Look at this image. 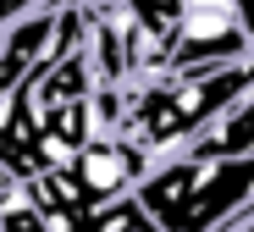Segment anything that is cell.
<instances>
[{
    "instance_id": "cell-1",
    "label": "cell",
    "mask_w": 254,
    "mask_h": 232,
    "mask_svg": "<svg viewBox=\"0 0 254 232\" xmlns=\"http://www.w3.org/2000/svg\"><path fill=\"white\" fill-rule=\"evenodd\" d=\"M249 88H254V56L204 72H166L149 83H127L116 133L133 138L149 160H166L177 155V144H193L199 133H210Z\"/></svg>"
},
{
    "instance_id": "cell-2",
    "label": "cell",
    "mask_w": 254,
    "mask_h": 232,
    "mask_svg": "<svg viewBox=\"0 0 254 232\" xmlns=\"http://www.w3.org/2000/svg\"><path fill=\"white\" fill-rule=\"evenodd\" d=\"M133 199L160 232H232L254 216V155H166L133 182Z\"/></svg>"
},
{
    "instance_id": "cell-3",
    "label": "cell",
    "mask_w": 254,
    "mask_h": 232,
    "mask_svg": "<svg viewBox=\"0 0 254 232\" xmlns=\"http://www.w3.org/2000/svg\"><path fill=\"white\" fill-rule=\"evenodd\" d=\"M243 56L254 50H249L238 0H177V39H172L166 72H204V67H227Z\"/></svg>"
},
{
    "instance_id": "cell-4",
    "label": "cell",
    "mask_w": 254,
    "mask_h": 232,
    "mask_svg": "<svg viewBox=\"0 0 254 232\" xmlns=\"http://www.w3.org/2000/svg\"><path fill=\"white\" fill-rule=\"evenodd\" d=\"M155 160L133 144V138H122V133H94V138H83V150L72 155V182L83 194H89V205H111L122 194H133V182L149 171Z\"/></svg>"
},
{
    "instance_id": "cell-5",
    "label": "cell",
    "mask_w": 254,
    "mask_h": 232,
    "mask_svg": "<svg viewBox=\"0 0 254 232\" xmlns=\"http://www.w3.org/2000/svg\"><path fill=\"white\" fill-rule=\"evenodd\" d=\"M50 0H0V33L6 28H17L22 17H33V11H45Z\"/></svg>"
},
{
    "instance_id": "cell-6",
    "label": "cell",
    "mask_w": 254,
    "mask_h": 232,
    "mask_svg": "<svg viewBox=\"0 0 254 232\" xmlns=\"http://www.w3.org/2000/svg\"><path fill=\"white\" fill-rule=\"evenodd\" d=\"M56 6H72V11H89L94 17V11H116L122 0H56Z\"/></svg>"
},
{
    "instance_id": "cell-7",
    "label": "cell",
    "mask_w": 254,
    "mask_h": 232,
    "mask_svg": "<svg viewBox=\"0 0 254 232\" xmlns=\"http://www.w3.org/2000/svg\"><path fill=\"white\" fill-rule=\"evenodd\" d=\"M243 6V28H249V50H254V0H238Z\"/></svg>"
},
{
    "instance_id": "cell-8",
    "label": "cell",
    "mask_w": 254,
    "mask_h": 232,
    "mask_svg": "<svg viewBox=\"0 0 254 232\" xmlns=\"http://www.w3.org/2000/svg\"><path fill=\"white\" fill-rule=\"evenodd\" d=\"M232 232H254V216H243V221H238V227H232Z\"/></svg>"
},
{
    "instance_id": "cell-9",
    "label": "cell",
    "mask_w": 254,
    "mask_h": 232,
    "mask_svg": "<svg viewBox=\"0 0 254 232\" xmlns=\"http://www.w3.org/2000/svg\"><path fill=\"white\" fill-rule=\"evenodd\" d=\"M0 232H6V227H0Z\"/></svg>"
}]
</instances>
